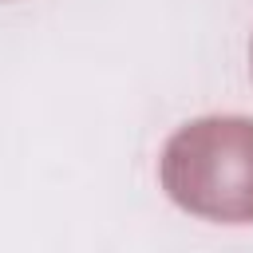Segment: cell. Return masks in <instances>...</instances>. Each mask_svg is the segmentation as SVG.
Masks as SVG:
<instances>
[{
    "mask_svg": "<svg viewBox=\"0 0 253 253\" xmlns=\"http://www.w3.org/2000/svg\"><path fill=\"white\" fill-rule=\"evenodd\" d=\"M162 190L206 221H253V119L206 115L178 126L162 146Z\"/></svg>",
    "mask_w": 253,
    "mask_h": 253,
    "instance_id": "6da1fadb",
    "label": "cell"
}]
</instances>
